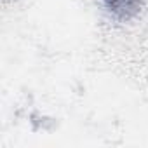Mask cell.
Masks as SVG:
<instances>
[{
	"mask_svg": "<svg viewBox=\"0 0 148 148\" xmlns=\"http://www.w3.org/2000/svg\"><path fill=\"white\" fill-rule=\"evenodd\" d=\"M105 9L119 21L134 19L145 5V0H101Z\"/></svg>",
	"mask_w": 148,
	"mask_h": 148,
	"instance_id": "1",
	"label": "cell"
}]
</instances>
